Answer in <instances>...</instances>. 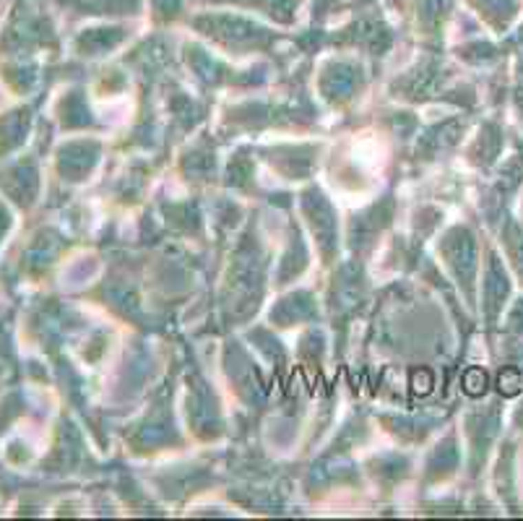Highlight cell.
<instances>
[{"label":"cell","instance_id":"7a4b0ae2","mask_svg":"<svg viewBox=\"0 0 523 521\" xmlns=\"http://www.w3.org/2000/svg\"><path fill=\"white\" fill-rule=\"evenodd\" d=\"M464 391L469 396H482L487 391V373L482 367H469L464 373Z\"/></svg>","mask_w":523,"mask_h":521},{"label":"cell","instance_id":"6da1fadb","mask_svg":"<svg viewBox=\"0 0 523 521\" xmlns=\"http://www.w3.org/2000/svg\"><path fill=\"white\" fill-rule=\"evenodd\" d=\"M500 394L502 396H515V394H521L523 391V376L521 370H515V367H505L502 373H500Z\"/></svg>","mask_w":523,"mask_h":521},{"label":"cell","instance_id":"3957f363","mask_svg":"<svg viewBox=\"0 0 523 521\" xmlns=\"http://www.w3.org/2000/svg\"><path fill=\"white\" fill-rule=\"evenodd\" d=\"M412 391L414 394H429L432 391V373L429 370H414L412 373Z\"/></svg>","mask_w":523,"mask_h":521}]
</instances>
